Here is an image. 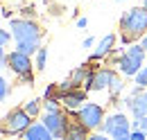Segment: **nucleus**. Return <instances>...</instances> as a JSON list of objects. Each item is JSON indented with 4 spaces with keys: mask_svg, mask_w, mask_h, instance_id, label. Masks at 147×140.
Returning <instances> with one entry per match:
<instances>
[{
    "mask_svg": "<svg viewBox=\"0 0 147 140\" xmlns=\"http://www.w3.org/2000/svg\"><path fill=\"white\" fill-rule=\"evenodd\" d=\"M41 122H43L45 127H48V129H50V133L55 136V140H61V138H63V133H66V129L70 127V120H68V115H66L63 111L43 113Z\"/></svg>",
    "mask_w": 147,
    "mask_h": 140,
    "instance_id": "7",
    "label": "nucleus"
},
{
    "mask_svg": "<svg viewBox=\"0 0 147 140\" xmlns=\"http://www.w3.org/2000/svg\"><path fill=\"white\" fill-rule=\"evenodd\" d=\"M125 106L131 111L134 118H145L147 115V90L136 86L127 97H125Z\"/></svg>",
    "mask_w": 147,
    "mask_h": 140,
    "instance_id": "8",
    "label": "nucleus"
},
{
    "mask_svg": "<svg viewBox=\"0 0 147 140\" xmlns=\"http://www.w3.org/2000/svg\"><path fill=\"white\" fill-rule=\"evenodd\" d=\"M61 140H88V131H86L79 122L70 120V127L66 129V133H63Z\"/></svg>",
    "mask_w": 147,
    "mask_h": 140,
    "instance_id": "15",
    "label": "nucleus"
},
{
    "mask_svg": "<svg viewBox=\"0 0 147 140\" xmlns=\"http://www.w3.org/2000/svg\"><path fill=\"white\" fill-rule=\"evenodd\" d=\"M143 7H147V0H143Z\"/></svg>",
    "mask_w": 147,
    "mask_h": 140,
    "instance_id": "29",
    "label": "nucleus"
},
{
    "mask_svg": "<svg viewBox=\"0 0 147 140\" xmlns=\"http://www.w3.org/2000/svg\"><path fill=\"white\" fill-rule=\"evenodd\" d=\"M88 140H111V138H107V133H95V136H88Z\"/></svg>",
    "mask_w": 147,
    "mask_h": 140,
    "instance_id": "24",
    "label": "nucleus"
},
{
    "mask_svg": "<svg viewBox=\"0 0 147 140\" xmlns=\"http://www.w3.org/2000/svg\"><path fill=\"white\" fill-rule=\"evenodd\" d=\"M131 140H147V133H143V131H136V129H131Z\"/></svg>",
    "mask_w": 147,
    "mask_h": 140,
    "instance_id": "23",
    "label": "nucleus"
},
{
    "mask_svg": "<svg viewBox=\"0 0 147 140\" xmlns=\"http://www.w3.org/2000/svg\"><path fill=\"white\" fill-rule=\"evenodd\" d=\"M102 133L107 136H118V133H131V120L125 113H111L102 124Z\"/></svg>",
    "mask_w": 147,
    "mask_h": 140,
    "instance_id": "9",
    "label": "nucleus"
},
{
    "mask_svg": "<svg viewBox=\"0 0 147 140\" xmlns=\"http://www.w3.org/2000/svg\"><path fill=\"white\" fill-rule=\"evenodd\" d=\"M122 88H125V81H122V79H120V75H118V77L113 79V84H111V88H109V95H111V100H113V97H118Z\"/></svg>",
    "mask_w": 147,
    "mask_h": 140,
    "instance_id": "17",
    "label": "nucleus"
},
{
    "mask_svg": "<svg viewBox=\"0 0 147 140\" xmlns=\"http://www.w3.org/2000/svg\"><path fill=\"white\" fill-rule=\"evenodd\" d=\"M118 2H122V0H118Z\"/></svg>",
    "mask_w": 147,
    "mask_h": 140,
    "instance_id": "30",
    "label": "nucleus"
},
{
    "mask_svg": "<svg viewBox=\"0 0 147 140\" xmlns=\"http://www.w3.org/2000/svg\"><path fill=\"white\" fill-rule=\"evenodd\" d=\"M140 45H143V48H145V52H147V34L143 36V38H140Z\"/></svg>",
    "mask_w": 147,
    "mask_h": 140,
    "instance_id": "27",
    "label": "nucleus"
},
{
    "mask_svg": "<svg viewBox=\"0 0 147 140\" xmlns=\"http://www.w3.org/2000/svg\"><path fill=\"white\" fill-rule=\"evenodd\" d=\"M147 34V7H134L125 11V16L120 18V38L122 43L138 41Z\"/></svg>",
    "mask_w": 147,
    "mask_h": 140,
    "instance_id": "1",
    "label": "nucleus"
},
{
    "mask_svg": "<svg viewBox=\"0 0 147 140\" xmlns=\"http://www.w3.org/2000/svg\"><path fill=\"white\" fill-rule=\"evenodd\" d=\"M115 77H118V72L113 68H95L88 90H109Z\"/></svg>",
    "mask_w": 147,
    "mask_h": 140,
    "instance_id": "11",
    "label": "nucleus"
},
{
    "mask_svg": "<svg viewBox=\"0 0 147 140\" xmlns=\"http://www.w3.org/2000/svg\"><path fill=\"white\" fill-rule=\"evenodd\" d=\"M131 129L147 133V115H145V118H134V120H131Z\"/></svg>",
    "mask_w": 147,
    "mask_h": 140,
    "instance_id": "18",
    "label": "nucleus"
},
{
    "mask_svg": "<svg viewBox=\"0 0 147 140\" xmlns=\"http://www.w3.org/2000/svg\"><path fill=\"white\" fill-rule=\"evenodd\" d=\"M113 140H131V133H118L113 136Z\"/></svg>",
    "mask_w": 147,
    "mask_h": 140,
    "instance_id": "25",
    "label": "nucleus"
},
{
    "mask_svg": "<svg viewBox=\"0 0 147 140\" xmlns=\"http://www.w3.org/2000/svg\"><path fill=\"white\" fill-rule=\"evenodd\" d=\"M136 86H140V88H147V66L138 75H136Z\"/></svg>",
    "mask_w": 147,
    "mask_h": 140,
    "instance_id": "20",
    "label": "nucleus"
},
{
    "mask_svg": "<svg viewBox=\"0 0 147 140\" xmlns=\"http://www.w3.org/2000/svg\"><path fill=\"white\" fill-rule=\"evenodd\" d=\"M45 61H48V50H45V48H41V50L36 52V63H34L36 70H43V68H45Z\"/></svg>",
    "mask_w": 147,
    "mask_h": 140,
    "instance_id": "19",
    "label": "nucleus"
},
{
    "mask_svg": "<svg viewBox=\"0 0 147 140\" xmlns=\"http://www.w3.org/2000/svg\"><path fill=\"white\" fill-rule=\"evenodd\" d=\"M7 43H9V32L7 30H0V45L7 48Z\"/></svg>",
    "mask_w": 147,
    "mask_h": 140,
    "instance_id": "22",
    "label": "nucleus"
},
{
    "mask_svg": "<svg viewBox=\"0 0 147 140\" xmlns=\"http://www.w3.org/2000/svg\"><path fill=\"white\" fill-rule=\"evenodd\" d=\"M32 66H34V63H32V57L18 52V50L9 52V66H7V68H11V72H16L23 84H32V81H34Z\"/></svg>",
    "mask_w": 147,
    "mask_h": 140,
    "instance_id": "6",
    "label": "nucleus"
},
{
    "mask_svg": "<svg viewBox=\"0 0 147 140\" xmlns=\"http://www.w3.org/2000/svg\"><path fill=\"white\" fill-rule=\"evenodd\" d=\"M93 45V38H84V48H91Z\"/></svg>",
    "mask_w": 147,
    "mask_h": 140,
    "instance_id": "28",
    "label": "nucleus"
},
{
    "mask_svg": "<svg viewBox=\"0 0 147 140\" xmlns=\"http://www.w3.org/2000/svg\"><path fill=\"white\" fill-rule=\"evenodd\" d=\"M113 52H115V34H107L97 43V50L91 54V61H100V59H104V57H109Z\"/></svg>",
    "mask_w": 147,
    "mask_h": 140,
    "instance_id": "13",
    "label": "nucleus"
},
{
    "mask_svg": "<svg viewBox=\"0 0 147 140\" xmlns=\"http://www.w3.org/2000/svg\"><path fill=\"white\" fill-rule=\"evenodd\" d=\"M59 102H61V106H63L66 111H70V113H77L79 108H84V106L88 104V100H86V90H84V88H75V90H70V93L61 95Z\"/></svg>",
    "mask_w": 147,
    "mask_h": 140,
    "instance_id": "10",
    "label": "nucleus"
},
{
    "mask_svg": "<svg viewBox=\"0 0 147 140\" xmlns=\"http://www.w3.org/2000/svg\"><path fill=\"white\" fill-rule=\"evenodd\" d=\"M70 118H73L75 122H79L86 131L102 129V124L107 120V118H104V108L100 104H95V102H88L84 108H79L77 113H70Z\"/></svg>",
    "mask_w": 147,
    "mask_h": 140,
    "instance_id": "3",
    "label": "nucleus"
},
{
    "mask_svg": "<svg viewBox=\"0 0 147 140\" xmlns=\"http://www.w3.org/2000/svg\"><path fill=\"white\" fill-rule=\"evenodd\" d=\"M25 113L27 115H32V118H36V115H41V100H30V102H25Z\"/></svg>",
    "mask_w": 147,
    "mask_h": 140,
    "instance_id": "16",
    "label": "nucleus"
},
{
    "mask_svg": "<svg viewBox=\"0 0 147 140\" xmlns=\"http://www.w3.org/2000/svg\"><path fill=\"white\" fill-rule=\"evenodd\" d=\"M145 48L140 45V43H131L125 52H120V59H118V68L122 75H127V77H136L140 70L145 68L143 66V61H145Z\"/></svg>",
    "mask_w": 147,
    "mask_h": 140,
    "instance_id": "2",
    "label": "nucleus"
},
{
    "mask_svg": "<svg viewBox=\"0 0 147 140\" xmlns=\"http://www.w3.org/2000/svg\"><path fill=\"white\" fill-rule=\"evenodd\" d=\"M11 34L16 43H41V27L30 18H14L11 20Z\"/></svg>",
    "mask_w": 147,
    "mask_h": 140,
    "instance_id": "5",
    "label": "nucleus"
},
{
    "mask_svg": "<svg viewBox=\"0 0 147 140\" xmlns=\"http://www.w3.org/2000/svg\"><path fill=\"white\" fill-rule=\"evenodd\" d=\"M7 95H9V81L5 77H0V97L7 100Z\"/></svg>",
    "mask_w": 147,
    "mask_h": 140,
    "instance_id": "21",
    "label": "nucleus"
},
{
    "mask_svg": "<svg viewBox=\"0 0 147 140\" xmlns=\"http://www.w3.org/2000/svg\"><path fill=\"white\" fill-rule=\"evenodd\" d=\"M93 72H95V70H93L88 63H84V66H79V68H75L73 72H70V81L75 84V88H84V90H88V88H91Z\"/></svg>",
    "mask_w": 147,
    "mask_h": 140,
    "instance_id": "12",
    "label": "nucleus"
},
{
    "mask_svg": "<svg viewBox=\"0 0 147 140\" xmlns=\"http://www.w3.org/2000/svg\"><path fill=\"white\" fill-rule=\"evenodd\" d=\"M34 124V118L25 113V108H11L2 120V133L5 136H23Z\"/></svg>",
    "mask_w": 147,
    "mask_h": 140,
    "instance_id": "4",
    "label": "nucleus"
},
{
    "mask_svg": "<svg viewBox=\"0 0 147 140\" xmlns=\"http://www.w3.org/2000/svg\"><path fill=\"white\" fill-rule=\"evenodd\" d=\"M25 140H55V136L50 133V129L45 127L43 122H34L25 133H23Z\"/></svg>",
    "mask_w": 147,
    "mask_h": 140,
    "instance_id": "14",
    "label": "nucleus"
},
{
    "mask_svg": "<svg viewBox=\"0 0 147 140\" xmlns=\"http://www.w3.org/2000/svg\"><path fill=\"white\" fill-rule=\"evenodd\" d=\"M77 25H79V27H86L88 20H86V18H77Z\"/></svg>",
    "mask_w": 147,
    "mask_h": 140,
    "instance_id": "26",
    "label": "nucleus"
}]
</instances>
